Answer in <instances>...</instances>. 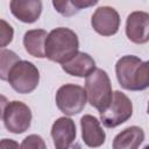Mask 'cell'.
<instances>
[{
	"instance_id": "1",
	"label": "cell",
	"mask_w": 149,
	"mask_h": 149,
	"mask_svg": "<svg viewBox=\"0 0 149 149\" xmlns=\"http://www.w3.org/2000/svg\"><path fill=\"white\" fill-rule=\"evenodd\" d=\"M79 48L77 34L66 27L52 29L45 41V57L52 62L64 64L71 59Z\"/></svg>"
},
{
	"instance_id": "2",
	"label": "cell",
	"mask_w": 149,
	"mask_h": 149,
	"mask_svg": "<svg viewBox=\"0 0 149 149\" xmlns=\"http://www.w3.org/2000/svg\"><path fill=\"white\" fill-rule=\"evenodd\" d=\"M85 91L90 105L97 108L99 113L104 112L109 106L113 97L112 84L107 72L102 69H95L86 77Z\"/></svg>"
},
{
	"instance_id": "3",
	"label": "cell",
	"mask_w": 149,
	"mask_h": 149,
	"mask_svg": "<svg viewBox=\"0 0 149 149\" xmlns=\"http://www.w3.org/2000/svg\"><path fill=\"white\" fill-rule=\"evenodd\" d=\"M7 81L17 93H30L40 83L38 69L34 65V63L21 59L12 68Z\"/></svg>"
},
{
	"instance_id": "4",
	"label": "cell",
	"mask_w": 149,
	"mask_h": 149,
	"mask_svg": "<svg viewBox=\"0 0 149 149\" xmlns=\"http://www.w3.org/2000/svg\"><path fill=\"white\" fill-rule=\"evenodd\" d=\"M133 114L132 100L121 91L113 92L112 101L109 106L100 113V120L107 128H114L120 126L130 119Z\"/></svg>"
},
{
	"instance_id": "5",
	"label": "cell",
	"mask_w": 149,
	"mask_h": 149,
	"mask_svg": "<svg viewBox=\"0 0 149 149\" xmlns=\"http://www.w3.org/2000/svg\"><path fill=\"white\" fill-rule=\"evenodd\" d=\"M87 95L84 87L76 84H65L56 92V105L65 115L80 113L86 105Z\"/></svg>"
},
{
	"instance_id": "6",
	"label": "cell",
	"mask_w": 149,
	"mask_h": 149,
	"mask_svg": "<svg viewBox=\"0 0 149 149\" xmlns=\"http://www.w3.org/2000/svg\"><path fill=\"white\" fill-rule=\"evenodd\" d=\"M2 121L13 134L24 133L31 123V111L22 101H9L2 107Z\"/></svg>"
},
{
	"instance_id": "7",
	"label": "cell",
	"mask_w": 149,
	"mask_h": 149,
	"mask_svg": "<svg viewBox=\"0 0 149 149\" xmlns=\"http://www.w3.org/2000/svg\"><path fill=\"white\" fill-rule=\"evenodd\" d=\"M92 28L102 36H112L118 33L120 27V15L113 7H98L91 17Z\"/></svg>"
},
{
	"instance_id": "8",
	"label": "cell",
	"mask_w": 149,
	"mask_h": 149,
	"mask_svg": "<svg viewBox=\"0 0 149 149\" xmlns=\"http://www.w3.org/2000/svg\"><path fill=\"white\" fill-rule=\"evenodd\" d=\"M126 35L133 43L143 44L149 42V13L136 10L127 16Z\"/></svg>"
},
{
	"instance_id": "9",
	"label": "cell",
	"mask_w": 149,
	"mask_h": 149,
	"mask_svg": "<svg viewBox=\"0 0 149 149\" xmlns=\"http://www.w3.org/2000/svg\"><path fill=\"white\" fill-rule=\"evenodd\" d=\"M76 136V125L72 119L61 116L52 123L51 137L56 149H70Z\"/></svg>"
},
{
	"instance_id": "10",
	"label": "cell",
	"mask_w": 149,
	"mask_h": 149,
	"mask_svg": "<svg viewBox=\"0 0 149 149\" xmlns=\"http://www.w3.org/2000/svg\"><path fill=\"white\" fill-rule=\"evenodd\" d=\"M142 63V61L137 56L126 55L118 59L115 64V73L119 84L128 91H135L134 85V76L137 66Z\"/></svg>"
},
{
	"instance_id": "11",
	"label": "cell",
	"mask_w": 149,
	"mask_h": 149,
	"mask_svg": "<svg viewBox=\"0 0 149 149\" xmlns=\"http://www.w3.org/2000/svg\"><path fill=\"white\" fill-rule=\"evenodd\" d=\"M81 137L84 143L90 148H98L104 144L106 134L100 126V121L90 114H85L80 119Z\"/></svg>"
},
{
	"instance_id": "12",
	"label": "cell",
	"mask_w": 149,
	"mask_h": 149,
	"mask_svg": "<svg viewBox=\"0 0 149 149\" xmlns=\"http://www.w3.org/2000/svg\"><path fill=\"white\" fill-rule=\"evenodd\" d=\"M12 14L24 23H33L38 20L42 13L40 0H12L9 2Z\"/></svg>"
},
{
	"instance_id": "13",
	"label": "cell",
	"mask_w": 149,
	"mask_h": 149,
	"mask_svg": "<svg viewBox=\"0 0 149 149\" xmlns=\"http://www.w3.org/2000/svg\"><path fill=\"white\" fill-rule=\"evenodd\" d=\"M62 69L70 76L83 78L90 76L97 68L94 59L88 54L84 51H78L71 59L62 64Z\"/></svg>"
},
{
	"instance_id": "14",
	"label": "cell",
	"mask_w": 149,
	"mask_h": 149,
	"mask_svg": "<svg viewBox=\"0 0 149 149\" xmlns=\"http://www.w3.org/2000/svg\"><path fill=\"white\" fill-rule=\"evenodd\" d=\"M144 141V132L139 126H130L120 132L113 140V149H139Z\"/></svg>"
},
{
	"instance_id": "15",
	"label": "cell",
	"mask_w": 149,
	"mask_h": 149,
	"mask_svg": "<svg viewBox=\"0 0 149 149\" xmlns=\"http://www.w3.org/2000/svg\"><path fill=\"white\" fill-rule=\"evenodd\" d=\"M48 33L44 29H31L26 31L23 36V45L26 51L37 58L45 57V41Z\"/></svg>"
},
{
	"instance_id": "16",
	"label": "cell",
	"mask_w": 149,
	"mask_h": 149,
	"mask_svg": "<svg viewBox=\"0 0 149 149\" xmlns=\"http://www.w3.org/2000/svg\"><path fill=\"white\" fill-rule=\"evenodd\" d=\"M97 3H98L97 0H65V1L54 0L52 1L55 9L64 16H72L77 14L80 9L97 5Z\"/></svg>"
},
{
	"instance_id": "17",
	"label": "cell",
	"mask_w": 149,
	"mask_h": 149,
	"mask_svg": "<svg viewBox=\"0 0 149 149\" xmlns=\"http://www.w3.org/2000/svg\"><path fill=\"white\" fill-rule=\"evenodd\" d=\"M20 61H21L20 57L14 51L1 49L0 51V78L2 80H7L12 68Z\"/></svg>"
},
{
	"instance_id": "18",
	"label": "cell",
	"mask_w": 149,
	"mask_h": 149,
	"mask_svg": "<svg viewBox=\"0 0 149 149\" xmlns=\"http://www.w3.org/2000/svg\"><path fill=\"white\" fill-rule=\"evenodd\" d=\"M134 85H135V91H141L147 87H149V61L142 62L134 76Z\"/></svg>"
},
{
	"instance_id": "19",
	"label": "cell",
	"mask_w": 149,
	"mask_h": 149,
	"mask_svg": "<svg viewBox=\"0 0 149 149\" xmlns=\"http://www.w3.org/2000/svg\"><path fill=\"white\" fill-rule=\"evenodd\" d=\"M21 149H47L44 140L36 134L28 135L21 143Z\"/></svg>"
},
{
	"instance_id": "20",
	"label": "cell",
	"mask_w": 149,
	"mask_h": 149,
	"mask_svg": "<svg viewBox=\"0 0 149 149\" xmlns=\"http://www.w3.org/2000/svg\"><path fill=\"white\" fill-rule=\"evenodd\" d=\"M1 23V30H0V38H1V48L5 49V47L12 42L13 40V35H14V30L12 28V26L9 23H7L3 19L0 20Z\"/></svg>"
},
{
	"instance_id": "21",
	"label": "cell",
	"mask_w": 149,
	"mask_h": 149,
	"mask_svg": "<svg viewBox=\"0 0 149 149\" xmlns=\"http://www.w3.org/2000/svg\"><path fill=\"white\" fill-rule=\"evenodd\" d=\"M0 149H21V146L12 139H2L0 142Z\"/></svg>"
},
{
	"instance_id": "22",
	"label": "cell",
	"mask_w": 149,
	"mask_h": 149,
	"mask_svg": "<svg viewBox=\"0 0 149 149\" xmlns=\"http://www.w3.org/2000/svg\"><path fill=\"white\" fill-rule=\"evenodd\" d=\"M144 149H149V144H148V146H146V147H144Z\"/></svg>"
},
{
	"instance_id": "23",
	"label": "cell",
	"mask_w": 149,
	"mask_h": 149,
	"mask_svg": "<svg viewBox=\"0 0 149 149\" xmlns=\"http://www.w3.org/2000/svg\"><path fill=\"white\" fill-rule=\"evenodd\" d=\"M148 114H149V102H148Z\"/></svg>"
}]
</instances>
